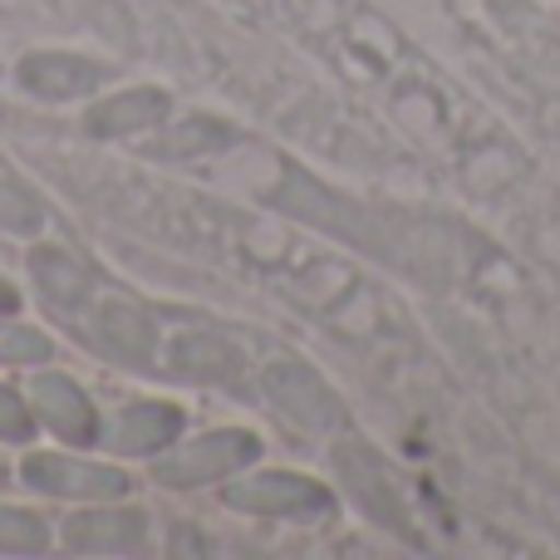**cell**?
I'll return each mask as SVG.
<instances>
[{
  "label": "cell",
  "instance_id": "obj_1",
  "mask_svg": "<svg viewBox=\"0 0 560 560\" xmlns=\"http://www.w3.org/2000/svg\"><path fill=\"white\" fill-rule=\"evenodd\" d=\"M256 457H261V438L256 433H246V428H217V433H202L192 443L173 447L167 457H158L153 477L163 487H207V482L236 477Z\"/></svg>",
  "mask_w": 560,
  "mask_h": 560
},
{
  "label": "cell",
  "instance_id": "obj_2",
  "mask_svg": "<svg viewBox=\"0 0 560 560\" xmlns=\"http://www.w3.org/2000/svg\"><path fill=\"white\" fill-rule=\"evenodd\" d=\"M261 384H266V398H271L295 428H305V433H329V428L345 423L339 394L310 364H300V359H285V354L271 359V364L261 369Z\"/></svg>",
  "mask_w": 560,
  "mask_h": 560
},
{
  "label": "cell",
  "instance_id": "obj_3",
  "mask_svg": "<svg viewBox=\"0 0 560 560\" xmlns=\"http://www.w3.org/2000/svg\"><path fill=\"white\" fill-rule=\"evenodd\" d=\"M222 502L232 512H252V516H290V522H310V516H329L335 497L329 487L310 482L300 472H256L242 482H226Z\"/></svg>",
  "mask_w": 560,
  "mask_h": 560
},
{
  "label": "cell",
  "instance_id": "obj_4",
  "mask_svg": "<svg viewBox=\"0 0 560 560\" xmlns=\"http://www.w3.org/2000/svg\"><path fill=\"white\" fill-rule=\"evenodd\" d=\"M35 492L45 497H65V502H118L128 497V472L108 463H89V457H69V453H30L20 467Z\"/></svg>",
  "mask_w": 560,
  "mask_h": 560
},
{
  "label": "cell",
  "instance_id": "obj_5",
  "mask_svg": "<svg viewBox=\"0 0 560 560\" xmlns=\"http://www.w3.org/2000/svg\"><path fill=\"white\" fill-rule=\"evenodd\" d=\"M335 472H339L345 492L354 497L359 512H364L369 522L388 526V532H408L404 497H398L394 477H388V467L378 463L374 447H364L359 438H345V443H335Z\"/></svg>",
  "mask_w": 560,
  "mask_h": 560
},
{
  "label": "cell",
  "instance_id": "obj_6",
  "mask_svg": "<svg viewBox=\"0 0 560 560\" xmlns=\"http://www.w3.org/2000/svg\"><path fill=\"white\" fill-rule=\"evenodd\" d=\"M183 423L187 418L177 404H158V398L128 404L108 423H98V447H108L114 457H153L183 438Z\"/></svg>",
  "mask_w": 560,
  "mask_h": 560
},
{
  "label": "cell",
  "instance_id": "obj_7",
  "mask_svg": "<svg viewBox=\"0 0 560 560\" xmlns=\"http://www.w3.org/2000/svg\"><path fill=\"white\" fill-rule=\"evenodd\" d=\"M30 408H35L39 428H49L59 443H74V447L98 443V413H94V404H89V394L69 374L30 378Z\"/></svg>",
  "mask_w": 560,
  "mask_h": 560
},
{
  "label": "cell",
  "instance_id": "obj_8",
  "mask_svg": "<svg viewBox=\"0 0 560 560\" xmlns=\"http://www.w3.org/2000/svg\"><path fill=\"white\" fill-rule=\"evenodd\" d=\"M65 541L79 556H138L148 551V516L133 506H94L65 522Z\"/></svg>",
  "mask_w": 560,
  "mask_h": 560
},
{
  "label": "cell",
  "instance_id": "obj_9",
  "mask_svg": "<svg viewBox=\"0 0 560 560\" xmlns=\"http://www.w3.org/2000/svg\"><path fill=\"white\" fill-rule=\"evenodd\" d=\"M114 69L84 55H25L20 59V84L35 98H84L104 89Z\"/></svg>",
  "mask_w": 560,
  "mask_h": 560
},
{
  "label": "cell",
  "instance_id": "obj_10",
  "mask_svg": "<svg viewBox=\"0 0 560 560\" xmlns=\"http://www.w3.org/2000/svg\"><path fill=\"white\" fill-rule=\"evenodd\" d=\"M167 104H173V98H167L163 89H128V94H114L89 108L84 128L94 138H133V133H148L153 124H163Z\"/></svg>",
  "mask_w": 560,
  "mask_h": 560
},
{
  "label": "cell",
  "instance_id": "obj_11",
  "mask_svg": "<svg viewBox=\"0 0 560 560\" xmlns=\"http://www.w3.org/2000/svg\"><path fill=\"white\" fill-rule=\"evenodd\" d=\"M98 345L108 349L114 359H124V364H148L153 359V319L143 315L138 305H128V300H114V305L98 310Z\"/></svg>",
  "mask_w": 560,
  "mask_h": 560
},
{
  "label": "cell",
  "instance_id": "obj_12",
  "mask_svg": "<svg viewBox=\"0 0 560 560\" xmlns=\"http://www.w3.org/2000/svg\"><path fill=\"white\" fill-rule=\"evenodd\" d=\"M30 276H35L39 295H45L49 305H59V310L84 305L89 280H94L79 256L59 252V246H39V252H30Z\"/></svg>",
  "mask_w": 560,
  "mask_h": 560
},
{
  "label": "cell",
  "instance_id": "obj_13",
  "mask_svg": "<svg viewBox=\"0 0 560 560\" xmlns=\"http://www.w3.org/2000/svg\"><path fill=\"white\" fill-rule=\"evenodd\" d=\"M167 364L183 378H197V384H232V378L242 374V354L217 335H183L173 345Z\"/></svg>",
  "mask_w": 560,
  "mask_h": 560
},
{
  "label": "cell",
  "instance_id": "obj_14",
  "mask_svg": "<svg viewBox=\"0 0 560 560\" xmlns=\"http://www.w3.org/2000/svg\"><path fill=\"white\" fill-rule=\"evenodd\" d=\"M45 222H49V212H45V202H39L30 187H20L15 177H0V232L35 236Z\"/></svg>",
  "mask_w": 560,
  "mask_h": 560
},
{
  "label": "cell",
  "instance_id": "obj_15",
  "mask_svg": "<svg viewBox=\"0 0 560 560\" xmlns=\"http://www.w3.org/2000/svg\"><path fill=\"white\" fill-rule=\"evenodd\" d=\"M49 546V532L39 516L0 506V556H39Z\"/></svg>",
  "mask_w": 560,
  "mask_h": 560
},
{
  "label": "cell",
  "instance_id": "obj_16",
  "mask_svg": "<svg viewBox=\"0 0 560 560\" xmlns=\"http://www.w3.org/2000/svg\"><path fill=\"white\" fill-rule=\"evenodd\" d=\"M49 354H55V345L39 329L0 319V364H45Z\"/></svg>",
  "mask_w": 560,
  "mask_h": 560
},
{
  "label": "cell",
  "instance_id": "obj_17",
  "mask_svg": "<svg viewBox=\"0 0 560 560\" xmlns=\"http://www.w3.org/2000/svg\"><path fill=\"white\" fill-rule=\"evenodd\" d=\"M35 408L25 404V398L15 394V388L0 384V443H30V433H35Z\"/></svg>",
  "mask_w": 560,
  "mask_h": 560
},
{
  "label": "cell",
  "instance_id": "obj_18",
  "mask_svg": "<svg viewBox=\"0 0 560 560\" xmlns=\"http://www.w3.org/2000/svg\"><path fill=\"white\" fill-rule=\"evenodd\" d=\"M20 305V295H15V285H10L5 276H0V315H10V310Z\"/></svg>",
  "mask_w": 560,
  "mask_h": 560
}]
</instances>
